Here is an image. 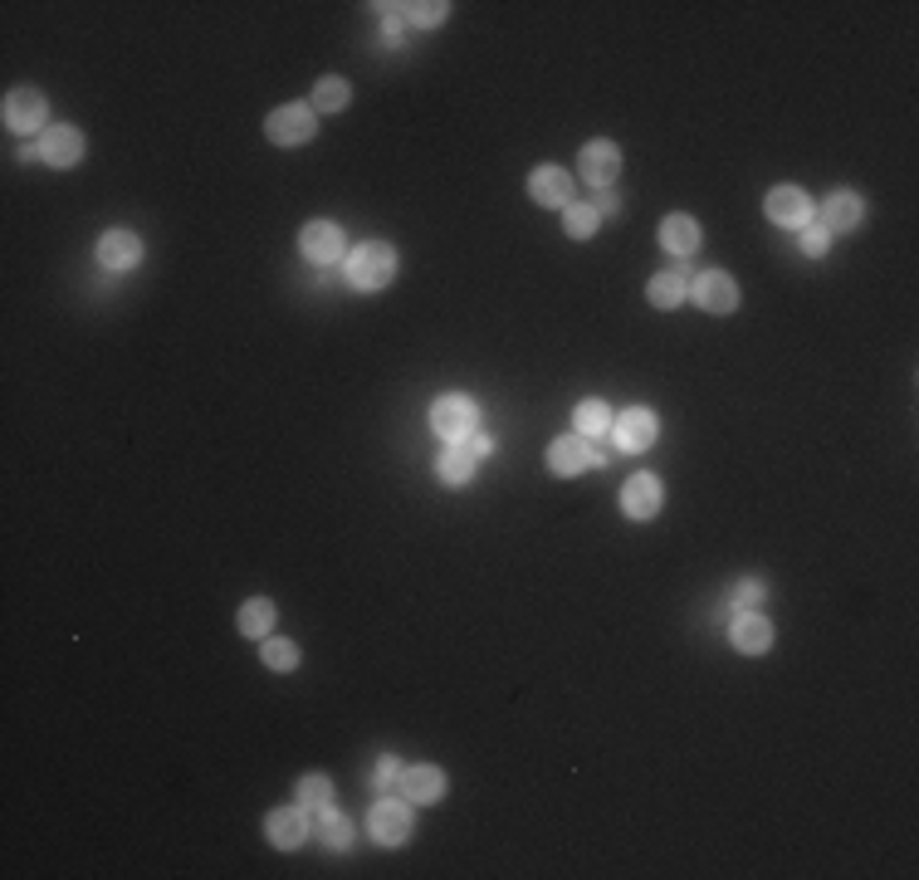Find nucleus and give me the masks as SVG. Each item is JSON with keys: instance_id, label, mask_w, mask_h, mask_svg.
Instances as JSON below:
<instances>
[{"instance_id": "obj_1", "label": "nucleus", "mask_w": 919, "mask_h": 880, "mask_svg": "<svg viewBox=\"0 0 919 880\" xmlns=\"http://www.w3.org/2000/svg\"><path fill=\"white\" fill-rule=\"evenodd\" d=\"M396 279V250L386 240H368L348 255V285L362 289V293H377Z\"/></svg>"}, {"instance_id": "obj_2", "label": "nucleus", "mask_w": 919, "mask_h": 880, "mask_svg": "<svg viewBox=\"0 0 919 880\" xmlns=\"http://www.w3.org/2000/svg\"><path fill=\"white\" fill-rule=\"evenodd\" d=\"M431 431L441 436V440H451V445H465V440L479 431V406H475V396H465V392L441 396V402L431 406Z\"/></svg>"}, {"instance_id": "obj_3", "label": "nucleus", "mask_w": 919, "mask_h": 880, "mask_svg": "<svg viewBox=\"0 0 919 880\" xmlns=\"http://www.w3.org/2000/svg\"><path fill=\"white\" fill-rule=\"evenodd\" d=\"M45 118H49V103L39 89H10L5 93V128L30 138V132H45Z\"/></svg>"}, {"instance_id": "obj_4", "label": "nucleus", "mask_w": 919, "mask_h": 880, "mask_svg": "<svg viewBox=\"0 0 919 880\" xmlns=\"http://www.w3.org/2000/svg\"><path fill=\"white\" fill-rule=\"evenodd\" d=\"M265 132H269V142H279V147H304L313 132H318V118H313V108H304V103H284V108L269 113Z\"/></svg>"}, {"instance_id": "obj_5", "label": "nucleus", "mask_w": 919, "mask_h": 880, "mask_svg": "<svg viewBox=\"0 0 919 880\" xmlns=\"http://www.w3.org/2000/svg\"><path fill=\"white\" fill-rule=\"evenodd\" d=\"M342 225H333V220H309L304 230H299V250H304V259L313 265H338L342 259Z\"/></svg>"}, {"instance_id": "obj_6", "label": "nucleus", "mask_w": 919, "mask_h": 880, "mask_svg": "<svg viewBox=\"0 0 919 880\" xmlns=\"http://www.w3.org/2000/svg\"><path fill=\"white\" fill-rule=\"evenodd\" d=\"M265 832H269V842L279 846V852H299V846L309 842V832H313V822H309V807H279V812H269L265 817Z\"/></svg>"}, {"instance_id": "obj_7", "label": "nucleus", "mask_w": 919, "mask_h": 880, "mask_svg": "<svg viewBox=\"0 0 919 880\" xmlns=\"http://www.w3.org/2000/svg\"><path fill=\"white\" fill-rule=\"evenodd\" d=\"M396 792H402L406 802H421V807H431V802H441L445 798V773L435 768V763H416V768H402V778H396Z\"/></svg>"}, {"instance_id": "obj_8", "label": "nucleus", "mask_w": 919, "mask_h": 880, "mask_svg": "<svg viewBox=\"0 0 919 880\" xmlns=\"http://www.w3.org/2000/svg\"><path fill=\"white\" fill-rule=\"evenodd\" d=\"M578 172L588 176L597 192H607V186L616 182V172H621V147L607 142V138L588 142V147H582V157H578Z\"/></svg>"}, {"instance_id": "obj_9", "label": "nucleus", "mask_w": 919, "mask_h": 880, "mask_svg": "<svg viewBox=\"0 0 919 880\" xmlns=\"http://www.w3.org/2000/svg\"><path fill=\"white\" fill-rule=\"evenodd\" d=\"M665 505V489H661V479L655 475H631L626 479V489H621V513L626 519H636V523H645V519H655Z\"/></svg>"}, {"instance_id": "obj_10", "label": "nucleus", "mask_w": 919, "mask_h": 880, "mask_svg": "<svg viewBox=\"0 0 919 880\" xmlns=\"http://www.w3.org/2000/svg\"><path fill=\"white\" fill-rule=\"evenodd\" d=\"M689 293H695V303L705 313H734L738 309V285H734V275H724V269L699 275L695 285H689Z\"/></svg>"}, {"instance_id": "obj_11", "label": "nucleus", "mask_w": 919, "mask_h": 880, "mask_svg": "<svg viewBox=\"0 0 919 880\" xmlns=\"http://www.w3.org/2000/svg\"><path fill=\"white\" fill-rule=\"evenodd\" d=\"M661 436V421H655V412H641V406H631V412H621L612 421V440H616V450H645L651 440Z\"/></svg>"}, {"instance_id": "obj_12", "label": "nucleus", "mask_w": 919, "mask_h": 880, "mask_svg": "<svg viewBox=\"0 0 919 880\" xmlns=\"http://www.w3.org/2000/svg\"><path fill=\"white\" fill-rule=\"evenodd\" d=\"M39 162L59 166V172H69V166L83 162V132L79 128H45L39 132Z\"/></svg>"}, {"instance_id": "obj_13", "label": "nucleus", "mask_w": 919, "mask_h": 880, "mask_svg": "<svg viewBox=\"0 0 919 880\" xmlns=\"http://www.w3.org/2000/svg\"><path fill=\"white\" fill-rule=\"evenodd\" d=\"M368 826H372V842L377 846H402L406 842V832H411V802H377L372 807V817H368Z\"/></svg>"}, {"instance_id": "obj_14", "label": "nucleus", "mask_w": 919, "mask_h": 880, "mask_svg": "<svg viewBox=\"0 0 919 880\" xmlns=\"http://www.w3.org/2000/svg\"><path fill=\"white\" fill-rule=\"evenodd\" d=\"M764 206H768L772 225H792V230L812 225V201H807V192H798V186H772Z\"/></svg>"}, {"instance_id": "obj_15", "label": "nucleus", "mask_w": 919, "mask_h": 880, "mask_svg": "<svg viewBox=\"0 0 919 880\" xmlns=\"http://www.w3.org/2000/svg\"><path fill=\"white\" fill-rule=\"evenodd\" d=\"M98 265L103 269H138L142 265V240L132 230H103L98 235Z\"/></svg>"}, {"instance_id": "obj_16", "label": "nucleus", "mask_w": 919, "mask_h": 880, "mask_svg": "<svg viewBox=\"0 0 919 880\" xmlns=\"http://www.w3.org/2000/svg\"><path fill=\"white\" fill-rule=\"evenodd\" d=\"M729 641H734V651H744V656H764V651H772V622H768V616H758V612L734 616Z\"/></svg>"}, {"instance_id": "obj_17", "label": "nucleus", "mask_w": 919, "mask_h": 880, "mask_svg": "<svg viewBox=\"0 0 919 880\" xmlns=\"http://www.w3.org/2000/svg\"><path fill=\"white\" fill-rule=\"evenodd\" d=\"M528 196H534L538 206H572V176L562 172V166H534V176H528Z\"/></svg>"}, {"instance_id": "obj_18", "label": "nucleus", "mask_w": 919, "mask_h": 880, "mask_svg": "<svg viewBox=\"0 0 919 880\" xmlns=\"http://www.w3.org/2000/svg\"><path fill=\"white\" fill-rule=\"evenodd\" d=\"M588 465H592L588 436H558L548 445V470H552V475H582Z\"/></svg>"}, {"instance_id": "obj_19", "label": "nucleus", "mask_w": 919, "mask_h": 880, "mask_svg": "<svg viewBox=\"0 0 919 880\" xmlns=\"http://www.w3.org/2000/svg\"><path fill=\"white\" fill-rule=\"evenodd\" d=\"M689 285H695L689 265H675V269H665V275H655L651 285H645V299H651L655 309H675V303H685Z\"/></svg>"}, {"instance_id": "obj_20", "label": "nucleus", "mask_w": 919, "mask_h": 880, "mask_svg": "<svg viewBox=\"0 0 919 880\" xmlns=\"http://www.w3.org/2000/svg\"><path fill=\"white\" fill-rule=\"evenodd\" d=\"M861 216H865V201L856 192H831L827 201H822V220L817 225H827V230H856L861 225Z\"/></svg>"}, {"instance_id": "obj_21", "label": "nucleus", "mask_w": 919, "mask_h": 880, "mask_svg": "<svg viewBox=\"0 0 919 880\" xmlns=\"http://www.w3.org/2000/svg\"><path fill=\"white\" fill-rule=\"evenodd\" d=\"M269 632H275V602H269V597H249V602L240 606V636L265 641Z\"/></svg>"}, {"instance_id": "obj_22", "label": "nucleus", "mask_w": 919, "mask_h": 880, "mask_svg": "<svg viewBox=\"0 0 919 880\" xmlns=\"http://www.w3.org/2000/svg\"><path fill=\"white\" fill-rule=\"evenodd\" d=\"M699 240H705V235H699V225H695L689 216H671V220L661 225V245L671 250V255H680V259H685V255H695V250H699Z\"/></svg>"}, {"instance_id": "obj_23", "label": "nucleus", "mask_w": 919, "mask_h": 880, "mask_svg": "<svg viewBox=\"0 0 919 880\" xmlns=\"http://www.w3.org/2000/svg\"><path fill=\"white\" fill-rule=\"evenodd\" d=\"M313 832H318V842L333 846V852H342V846L352 842V822H348V817H342L333 802L318 807V822H313Z\"/></svg>"}, {"instance_id": "obj_24", "label": "nucleus", "mask_w": 919, "mask_h": 880, "mask_svg": "<svg viewBox=\"0 0 919 880\" xmlns=\"http://www.w3.org/2000/svg\"><path fill=\"white\" fill-rule=\"evenodd\" d=\"M352 99L348 79H338V73H323L318 83H313V113H342Z\"/></svg>"}, {"instance_id": "obj_25", "label": "nucleus", "mask_w": 919, "mask_h": 880, "mask_svg": "<svg viewBox=\"0 0 919 880\" xmlns=\"http://www.w3.org/2000/svg\"><path fill=\"white\" fill-rule=\"evenodd\" d=\"M475 460L479 455L469 445H445V455H441V465H435V470H441L445 485H469V479H475Z\"/></svg>"}, {"instance_id": "obj_26", "label": "nucleus", "mask_w": 919, "mask_h": 880, "mask_svg": "<svg viewBox=\"0 0 919 880\" xmlns=\"http://www.w3.org/2000/svg\"><path fill=\"white\" fill-rule=\"evenodd\" d=\"M597 225H602V216L592 211L588 201H578V206H562V230H568L572 240H588V235H597Z\"/></svg>"}, {"instance_id": "obj_27", "label": "nucleus", "mask_w": 919, "mask_h": 880, "mask_svg": "<svg viewBox=\"0 0 919 880\" xmlns=\"http://www.w3.org/2000/svg\"><path fill=\"white\" fill-rule=\"evenodd\" d=\"M612 431V412H607V402H582L578 406V436H607Z\"/></svg>"}, {"instance_id": "obj_28", "label": "nucleus", "mask_w": 919, "mask_h": 880, "mask_svg": "<svg viewBox=\"0 0 919 880\" xmlns=\"http://www.w3.org/2000/svg\"><path fill=\"white\" fill-rule=\"evenodd\" d=\"M259 656H265V665L269 670H294L299 665V651H294V641H279V636H265V646H259Z\"/></svg>"}, {"instance_id": "obj_29", "label": "nucleus", "mask_w": 919, "mask_h": 880, "mask_svg": "<svg viewBox=\"0 0 919 880\" xmlns=\"http://www.w3.org/2000/svg\"><path fill=\"white\" fill-rule=\"evenodd\" d=\"M294 798H299V807H323V802H333V783L323 778V773H309V778H299Z\"/></svg>"}, {"instance_id": "obj_30", "label": "nucleus", "mask_w": 919, "mask_h": 880, "mask_svg": "<svg viewBox=\"0 0 919 880\" xmlns=\"http://www.w3.org/2000/svg\"><path fill=\"white\" fill-rule=\"evenodd\" d=\"M392 10L402 20H411V25H441L451 5H445V0H426V5H392Z\"/></svg>"}, {"instance_id": "obj_31", "label": "nucleus", "mask_w": 919, "mask_h": 880, "mask_svg": "<svg viewBox=\"0 0 919 880\" xmlns=\"http://www.w3.org/2000/svg\"><path fill=\"white\" fill-rule=\"evenodd\" d=\"M798 245H802V255H812V259L827 255V250H831V230H827V225H802V240H798Z\"/></svg>"}, {"instance_id": "obj_32", "label": "nucleus", "mask_w": 919, "mask_h": 880, "mask_svg": "<svg viewBox=\"0 0 919 880\" xmlns=\"http://www.w3.org/2000/svg\"><path fill=\"white\" fill-rule=\"evenodd\" d=\"M396 778H402V763H396L392 753H382V763L372 768V783H377V788H396Z\"/></svg>"}, {"instance_id": "obj_33", "label": "nucleus", "mask_w": 919, "mask_h": 880, "mask_svg": "<svg viewBox=\"0 0 919 880\" xmlns=\"http://www.w3.org/2000/svg\"><path fill=\"white\" fill-rule=\"evenodd\" d=\"M734 602H738V606H758V602H764V582H758V578H748V582H738V592H734Z\"/></svg>"}, {"instance_id": "obj_34", "label": "nucleus", "mask_w": 919, "mask_h": 880, "mask_svg": "<svg viewBox=\"0 0 919 880\" xmlns=\"http://www.w3.org/2000/svg\"><path fill=\"white\" fill-rule=\"evenodd\" d=\"M588 206H592V211H597V216H616V211H621V201H616L612 192H597V196H592Z\"/></svg>"}, {"instance_id": "obj_35", "label": "nucleus", "mask_w": 919, "mask_h": 880, "mask_svg": "<svg viewBox=\"0 0 919 880\" xmlns=\"http://www.w3.org/2000/svg\"><path fill=\"white\" fill-rule=\"evenodd\" d=\"M465 445H469V450H475V455H489V450H495V440H489V436H479V431H475V436H469V440H465Z\"/></svg>"}]
</instances>
